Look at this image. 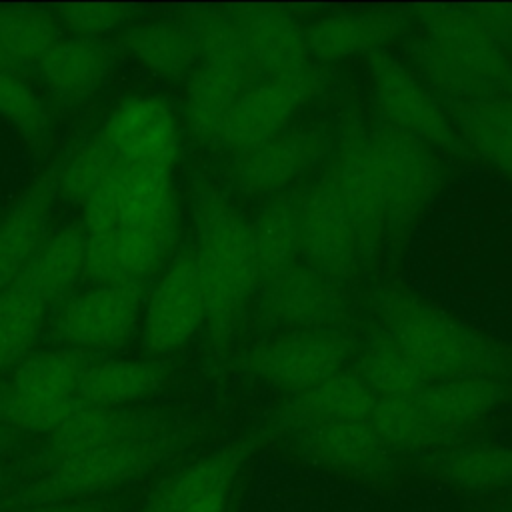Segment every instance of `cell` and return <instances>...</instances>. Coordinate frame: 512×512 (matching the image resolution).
<instances>
[{
	"label": "cell",
	"instance_id": "cell-28",
	"mask_svg": "<svg viewBox=\"0 0 512 512\" xmlns=\"http://www.w3.org/2000/svg\"><path fill=\"white\" fill-rule=\"evenodd\" d=\"M434 472L450 488L490 494L512 488V442H464L440 452Z\"/></svg>",
	"mask_w": 512,
	"mask_h": 512
},
{
	"label": "cell",
	"instance_id": "cell-43",
	"mask_svg": "<svg viewBox=\"0 0 512 512\" xmlns=\"http://www.w3.org/2000/svg\"><path fill=\"white\" fill-rule=\"evenodd\" d=\"M14 444H16V432L0 424V458L8 454L14 448Z\"/></svg>",
	"mask_w": 512,
	"mask_h": 512
},
{
	"label": "cell",
	"instance_id": "cell-24",
	"mask_svg": "<svg viewBox=\"0 0 512 512\" xmlns=\"http://www.w3.org/2000/svg\"><path fill=\"white\" fill-rule=\"evenodd\" d=\"M114 64L110 48L100 38H60L38 62L46 88L66 104L90 98Z\"/></svg>",
	"mask_w": 512,
	"mask_h": 512
},
{
	"label": "cell",
	"instance_id": "cell-42",
	"mask_svg": "<svg viewBox=\"0 0 512 512\" xmlns=\"http://www.w3.org/2000/svg\"><path fill=\"white\" fill-rule=\"evenodd\" d=\"M6 512H112V506L96 498V500H80V502L24 504V506H14Z\"/></svg>",
	"mask_w": 512,
	"mask_h": 512
},
{
	"label": "cell",
	"instance_id": "cell-22",
	"mask_svg": "<svg viewBox=\"0 0 512 512\" xmlns=\"http://www.w3.org/2000/svg\"><path fill=\"white\" fill-rule=\"evenodd\" d=\"M414 398L448 448L466 430L492 416L508 398V388L498 378H452L430 382Z\"/></svg>",
	"mask_w": 512,
	"mask_h": 512
},
{
	"label": "cell",
	"instance_id": "cell-27",
	"mask_svg": "<svg viewBox=\"0 0 512 512\" xmlns=\"http://www.w3.org/2000/svg\"><path fill=\"white\" fill-rule=\"evenodd\" d=\"M446 112L462 144L512 180V98L450 102Z\"/></svg>",
	"mask_w": 512,
	"mask_h": 512
},
{
	"label": "cell",
	"instance_id": "cell-32",
	"mask_svg": "<svg viewBox=\"0 0 512 512\" xmlns=\"http://www.w3.org/2000/svg\"><path fill=\"white\" fill-rule=\"evenodd\" d=\"M90 362L88 352L74 348L30 352L16 364L8 388L36 398H78V382Z\"/></svg>",
	"mask_w": 512,
	"mask_h": 512
},
{
	"label": "cell",
	"instance_id": "cell-12",
	"mask_svg": "<svg viewBox=\"0 0 512 512\" xmlns=\"http://www.w3.org/2000/svg\"><path fill=\"white\" fill-rule=\"evenodd\" d=\"M322 78L314 68L294 76L270 78L242 92L226 114L218 140L232 152H248L288 130L302 104L320 90Z\"/></svg>",
	"mask_w": 512,
	"mask_h": 512
},
{
	"label": "cell",
	"instance_id": "cell-36",
	"mask_svg": "<svg viewBox=\"0 0 512 512\" xmlns=\"http://www.w3.org/2000/svg\"><path fill=\"white\" fill-rule=\"evenodd\" d=\"M368 422L392 452H428L444 448L414 396L378 398Z\"/></svg>",
	"mask_w": 512,
	"mask_h": 512
},
{
	"label": "cell",
	"instance_id": "cell-38",
	"mask_svg": "<svg viewBox=\"0 0 512 512\" xmlns=\"http://www.w3.org/2000/svg\"><path fill=\"white\" fill-rule=\"evenodd\" d=\"M84 402L80 398H36L10 390H0V424L12 432L50 434L76 414Z\"/></svg>",
	"mask_w": 512,
	"mask_h": 512
},
{
	"label": "cell",
	"instance_id": "cell-31",
	"mask_svg": "<svg viewBox=\"0 0 512 512\" xmlns=\"http://www.w3.org/2000/svg\"><path fill=\"white\" fill-rule=\"evenodd\" d=\"M126 50L150 72L164 78H180L194 70L200 58L198 46L184 22L150 20L132 26L124 34Z\"/></svg>",
	"mask_w": 512,
	"mask_h": 512
},
{
	"label": "cell",
	"instance_id": "cell-45",
	"mask_svg": "<svg viewBox=\"0 0 512 512\" xmlns=\"http://www.w3.org/2000/svg\"><path fill=\"white\" fill-rule=\"evenodd\" d=\"M8 484V476H6V472L4 470H0V492L4 490V486Z\"/></svg>",
	"mask_w": 512,
	"mask_h": 512
},
{
	"label": "cell",
	"instance_id": "cell-34",
	"mask_svg": "<svg viewBox=\"0 0 512 512\" xmlns=\"http://www.w3.org/2000/svg\"><path fill=\"white\" fill-rule=\"evenodd\" d=\"M260 282L294 266L298 254V212L286 198H274L250 222Z\"/></svg>",
	"mask_w": 512,
	"mask_h": 512
},
{
	"label": "cell",
	"instance_id": "cell-4",
	"mask_svg": "<svg viewBox=\"0 0 512 512\" xmlns=\"http://www.w3.org/2000/svg\"><path fill=\"white\" fill-rule=\"evenodd\" d=\"M190 442V432L168 424L152 434L102 446L56 462L14 492V506L96 500L114 488L130 484L174 458Z\"/></svg>",
	"mask_w": 512,
	"mask_h": 512
},
{
	"label": "cell",
	"instance_id": "cell-17",
	"mask_svg": "<svg viewBox=\"0 0 512 512\" xmlns=\"http://www.w3.org/2000/svg\"><path fill=\"white\" fill-rule=\"evenodd\" d=\"M262 284V310L276 322L292 330H342L348 304L334 278L294 264Z\"/></svg>",
	"mask_w": 512,
	"mask_h": 512
},
{
	"label": "cell",
	"instance_id": "cell-37",
	"mask_svg": "<svg viewBox=\"0 0 512 512\" xmlns=\"http://www.w3.org/2000/svg\"><path fill=\"white\" fill-rule=\"evenodd\" d=\"M60 40L54 16L36 6H0V44L10 62H40Z\"/></svg>",
	"mask_w": 512,
	"mask_h": 512
},
{
	"label": "cell",
	"instance_id": "cell-3",
	"mask_svg": "<svg viewBox=\"0 0 512 512\" xmlns=\"http://www.w3.org/2000/svg\"><path fill=\"white\" fill-rule=\"evenodd\" d=\"M194 262L204 296L206 318L214 326L228 324L260 284L250 224L214 186L194 192Z\"/></svg>",
	"mask_w": 512,
	"mask_h": 512
},
{
	"label": "cell",
	"instance_id": "cell-41",
	"mask_svg": "<svg viewBox=\"0 0 512 512\" xmlns=\"http://www.w3.org/2000/svg\"><path fill=\"white\" fill-rule=\"evenodd\" d=\"M132 8L112 2H80L64 4L58 8L62 24L74 32V36L98 38L106 32L120 28L130 18Z\"/></svg>",
	"mask_w": 512,
	"mask_h": 512
},
{
	"label": "cell",
	"instance_id": "cell-18",
	"mask_svg": "<svg viewBox=\"0 0 512 512\" xmlns=\"http://www.w3.org/2000/svg\"><path fill=\"white\" fill-rule=\"evenodd\" d=\"M290 438L304 458L328 472L370 478L392 466L394 452L368 420L310 422L292 430Z\"/></svg>",
	"mask_w": 512,
	"mask_h": 512
},
{
	"label": "cell",
	"instance_id": "cell-10",
	"mask_svg": "<svg viewBox=\"0 0 512 512\" xmlns=\"http://www.w3.org/2000/svg\"><path fill=\"white\" fill-rule=\"evenodd\" d=\"M354 352L344 330H290L250 348L246 368L270 386L300 394L340 372Z\"/></svg>",
	"mask_w": 512,
	"mask_h": 512
},
{
	"label": "cell",
	"instance_id": "cell-1",
	"mask_svg": "<svg viewBox=\"0 0 512 512\" xmlns=\"http://www.w3.org/2000/svg\"><path fill=\"white\" fill-rule=\"evenodd\" d=\"M376 314L396 346L432 382L512 376V348L406 288L376 294Z\"/></svg>",
	"mask_w": 512,
	"mask_h": 512
},
{
	"label": "cell",
	"instance_id": "cell-7",
	"mask_svg": "<svg viewBox=\"0 0 512 512\" xmlns=\"http://www.w3.org/2000/svg\"><path fill=\"white\" fill-rule=\"evenodd\" d=\"M368 84L384 122L426 146L464 148L446 108L400 58L386 50L366 56Z\"/></svg>",
	"mask_w": 512,
	"mask_h": 512
},
{
	"label": "cell",
	"instance_id": "cell-25",
	"mask_svg": "<svg viewBox=\"0 0 512 512\" xmlns=\"http://www.w3.org/2000/svg\"><path fill=\"white\" fill-rule=\"evenodd\" d=\"M58 180L54 174L32 184L0 218V292L8 288L46 240Z\"/></svg>",
	"mask_w": 512,
	"mask_h": 512
},
{
	"label": "cell",
	"instance_id": "cell-14",
	"mask_svg": "<svg viewBox=\"0 0 512 512\" xmlns=\"http://www.w3.org/2000/svg\"><path fill=\"white\" fill-rule=\"evenodd\" d=\"M248 442L220 446L166 476L148 494L158 512H232Z\"/></svg>",
	"mask_w": 512,
	"mask_h": 512
},
{
	"label": "cell",
	"instance_id": "cell-46",
	"mask_svg": "<svg viewBox=\"0 0 512 512\" xmlns=\"http://www.w3.org/2000/svg\"><path fill=\"white\" fill-rule=\"evenodd\" d=\"M140 512H156V510H154V508H152L148 502H144V506L140 508Z\"/></svg>",
	"mask_w": 512,
	"mask_h": 512
},
{
	"label": "cell",
	"instance_id": "cell-33",
	"mask_svg": "<svg viewBox=\"0 0 512 512\" xmlns=\"http://www.w3.org/2000/svg\"><path fill=\"white\" fill-rule=\"evenodd\" d=\"M356 372L378 398L416 396L432 382L380 328L358 352Z\"/></svg>",
	"mask_w": 512,
	"mask_h": 512
},
{
	"label": "cell",
	"instance_id": "cell-44",
	"mask_svg": "<svg viewBox=\"0 0 512 512\" xmlns=\"http://www.w3.org/2000/svg\"><path fill=\"white\" fill-rule=\"evenodd\" d=\"M8 68H10V60H8V56H6V52L0 44V70H8Z\"/></svg>",
	"mask_w": 512,
	"mask_h": 512
},
{
	"label": "cell",
	"instance_id": "cell-9",
	"mask_svg": "<svg viewBox=\"0 0 512 512\" xmlns=\"http://www.w3.org/2000/svg\"><path fill=\"white\" fill-rule=\"evenodd\" d=\"M144 282L94 284L58 308L52 330L68 348L106 352L132 340L142 320Z\"/></svg>",
	"mask_w": 512,
	"mask_h": 512
},
{
	"label": "cell",
	"instance_id": "cell-39",
	"mask_svg": "<svg viewBox=\"0 0 512 512\" xmlns=\"http://www.w3.org/2000/svg\"><path fill=\"white\" fill-rule=\"evenodd\" d=\"M120 164L124 162L112 154L102 138L94 136L68 158L62 172L56 176L58 192H62L70 202L84 204L110 180Z\"/></svg>",
	"mask_w": 512,
	"mask_h": 512
},
{
	"label": "cell",
	"instance_id": "cell-6",
	"mask_svg": "<svg viewBox=\"0 0 512 512\" xmlns=\"http://www.w3.org/2000/svg\"><path fill=\"white\" fill-rule=\"evenodd\" d=\"M370 164L380 188L388 234L408 230L440 186V164L424 142L388 126L368 128Z\"/></svg>",
	"mask_w": 512,
	"mask_h": 512
},
{
	"label": "cell",
	"instance_id": "cell-19",
	"mask_svg": "<svg viewBox=\"0 0 512 512\" xmlns=\"http://www.w3.org/2000/svg\"><path fill=\"white\" fill-rule=\"evenodd\" d=\"M168 424L172 422L156 412L84 404L62 426L48 434L44 448L30 462V472L34 470V474H38L56 462L152 434Z\"/></svg>",
	"mask_w": 512,
	"mask_h": 512
},
{
	"label": "cell",
	"instance_id": "cell-15",
	"mask_svg": "<svg viewBox=\"0 0 512 512\" xmlns=\"http://www.w3.org/2000/svg\"><path fill=\"white\" fill-rule=\"evenodd\" d=\"M296 212L298 252L306 266L334 280L350 276L358 264V244L330 174L306 192Z\"/></svg>",
	"mask_w": 512,
	"mask_h": 512
},
{
	"label": "cell",
	"instance_id": "cell-30",
	"mask_svg": "<svg viewBox=\"0 0 512 512\" xmlns=\"http://www.w3.org/2000/svg\"><path fill=\"white\" fill-rule=\"evenodd\" d=\"M164 382V366L152 360H92L80 376L76 396L88 406L122 408L150 396Z\"/></svg>",
	"mask_w": 512,
	"mask_h": 512
},
{
	"label": "cell",
	"instance_id": "cell-13",
	"mask_svg": "<svg viewBox=\"0 0 512 512\" xmlns=\"http://www.w3.org/2000/svg\"><path fill=\"white\" fill-rule=\"evenodd\" d=\"M330 176L356 234L358 262H372L384 246L388 228L380 188L370 164L368 128L362 122L352 120L342 128Z\"/></svg>",
	"mask_w": 512,
	"mask_h": 512
},
{
	"label": "cell",
	"instance_id": "cell-11",
	"mask_svg": "<svg viewBox=\"0 0 512 512\" xmlns=\"http://www.w3.org/2000/svg\"><path fill=\"white\" fill-rule=\"evenodd\" d=\"M206 320L194 252H180L156 280L142 308V346L150 356L176 352Z\"/></svg>",
	"mask_w": 512,
	"mask_h": 512
},
{
	"label": "cell",
	"instance_id": "cell-16",
	"mask_svg": "<svg viewBox=\"0 0 512 512\" xmlns=\"http://www.w3.org/2000/svg\"><path fill=\"white\" fill-rule=\"evenodd\" d=\"M102 142L124 164L168 170L178 160L180 132L172 110L154 96H130L106 118Z\"/></svg>",
	"mask_w": 512,
	"mask_h": 512
},
{
	"label": "cell",
	"instance_id": "cell-23",
	"mask_svg": "<svg viewBox=\"0 0 512 512\" xmlns=\"http://www.w3.org/2000/svg\"><path fill=\"white\" fill-rule=\"evenodd\" d=\"M402 28L404 16L396 10L342 12L312 22L306 28V44L312 58L328 64L384 50Z\"/></svg>",
	"mask_w": 512,
	"mask_h": 512
},
{
	"label": "cell",
	"instance_id": "cell-35",
	"mask_svg": "<svg viewBox=\"0 0 512 512\" xmlns=\"http://www.w3.org/2000/svg\"><path fill=\"white\" fill-rule=\"evenodd\" d=\"M46 310L48 304L16 280L0 292V372L30 354Z\"/></svg>",
	"mask_w": 512,
	"mask_h": 512
},
{
	"label": "cell",
	"instance_id": "cell-2",
	"mask_svg": "<svg viewBox=\"0 0 512 512\" xmlns=\"http://www.w3.org/2000/svg\"><path fill=\"white\" fill-rule=\"evenodd\" d=\"M422 36L410 58L422 78L450 102L512 98V56L468 6H416Z\"/></svg>",
	"mask_w": 512,
	"mask_h": 512
},
{
	"label": "cell",
	"instance_id": "cell-5",
	"mask_svg": "<svg viewBox=\"0 0 512 512\" xmlns=\"http://www.w3.org/2000/svg\"><path fill=\"white\" fill-rule=\"evenodd\" d=\"M182 22L200 54L186 84V122L198 138H218L226 114L242 94L248 60L230 14L196 10Z\"/></svg>",
	"mask_w": 512,
	"mask_h": 512
},
{
	"label": "cell",
	"instance_id": "cell-29",
	"mask_svg": "<svg viewBox=\"0 0 512 512\" xmlns=\"http://www.w3.org/2000/svg\"><path fill=\"white\" fill-rule=\"evenodd\" d=\"M84 248V228L68 226L46 238L14 280L28 286L52 306L60 302L84 274Z\"/></svg>",
	"mask_w": 512,
	"mask_h": 512
},
{
	"label": "cell",
	"instance_id": "cell-21",
	"mask_svg": "<svg viewBox=\"0 0 512 512\" xmlns=\"http://www.w3.org/2000/svg\"><path fill=\"white\" fill-rule=\"evenodd\" d=\"M330 148L320 130H284L272 140L238 154L234 182L246 194H274L304 174Z\"/></svg>",
	"mask_w": 512,
	"mask_h": 512
},
{
	"label": "cell",
	"instance_id": "cell-20",
	"mask_svg": "<svg viewBox=\"0 0 512 512\" xmlns=\"http://www.w3.org/2000/svg\"><path fill=\"white\" fill-rule=\"evenodd\" d=\"M230 18L238 30L246 60L272 78L294 76L308 68L306 28L282 8L240 6Z\"/></svg>",
	"mask_w": 512,
	"mask_h": 512
},
{
	"label": "cell",
	"instance_id": "cell-26",
	"mask_svg": "<svg viewBox=\"0 0 512 512\" xmlns=\"http://www.w3.org/2000/svg\"><path fill=\"white\" fill-rule=\"evenodd\" d=\"M378 396L358 372L340 370L328 380L304 390L278 414V426L292 432L310 422L368 420Z\"/></svg>",
	"mask_w": 512,
	"mask_h": 512
},
{
	"label": "cell",
	"instance_id": "cell-8",
	"mask_svg": "<svg viewBox=\"0 0 512 512\" xmlns=\"http://www.w3.org/2000/svg\"><path fill=\"white\" fill-rule=\"evenodd\" d=\"M82 206L86 234L178 224V200L170 172L142 164H120Z\"/></svg>",
	"mask_w": 512,
	"mask_h": 512
},
{
	"label": "cell",
	"instance_id": "cell-40",
	"mask_svg": "<svg viewBox=\"0 0 512 512\" xmlns=\"http://www.w3.org/2000/svg\"><path fill=\"white\" fill-rule=\"evenodd\" d=\"M0 116L30 138L44 134L50 120L44 100L10 68L0 70Z\"/></svg>",
	"mask_w": 512,
	"mask_h": 512
}]
</instances>
